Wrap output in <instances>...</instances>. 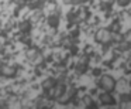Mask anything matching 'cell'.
I'll use <instances>...</instances> for the list:
<instances>
[{"mask_svg": "<svg viewBox=\"0 0 131 109\" xmlns=\"http://www.w3.org/2000/svg\"><path fill=\"white\" fill-rule=\"evenodd\" d=\"M97 84H99V86L106 92H113L114 89H116V79H114L111 75H107V74L102 75V77L99 78V81H97Z\"/></svg>", "mask_w": 131, "mask_h": 109, "instance_id": "obj_1", "label": "cell"}, {"mask_svg": "<svg viewBox=\"0 0 131 109\" xmlns=\"http://www.w3.org/2000/svg\"><path fill=\"white\" fill-rule=\"evenodd\" d=\"M96 41L102 46H108V44L113 41V33L108 29H100L96 31V35H94Z\"/></svg>", "mask_w": 131, "mask_h": 109, "instance_id": "obj_2", "label": "cell"}, {"mask_svg": "<svg viewBox=\"0 0 131 109\" xmlns=\"http://www.w3.org/2000/svg\"><path fill=\"white\" fill-rule=\"evenodd\" d=\"M100 102L103 103V105H116V99L113 98V95H111V92H103V94H100L99 96Z\"/></svg>", "mask_w": 131, "mask_h": 109, "instance_id": "obj_3", "label": "cell"}, {"mask_svg": "<svg viewBox=\"0 0 131 109\" xmlns=\"http://www.w3.org/2000/svg\"><path fill=\"white\" fill-rule=\"evenodd\" d=\"M83 103H85V106H88V108L94 106V101L90 95H85V96H83Z\"/></svg>", "mask_w": 131, "mask_h": 109, "instance_id": "obj_4", "label": "cell"}, {"mask_svg": "<svg viewBox=\"0 0 131 109\" xmlns=\"http://www.w3.org/2000/svg\"><path fill=\"white\" fill-rule=\"evenodd\" d=\"M2 74L6 75V77H9V75L12 77V75L16 74V69L12 68V67H3V69H2Z\"/></svg>", "mask_w": 131, "mask_h": 109, "instance_id": "obj_5", "label": "cell"}, {"mask_svg": "<svg viewBox=\"0 0 131 109\" xmlns=\"http://www.w3.org/2000/svg\"><path fill=\"white\" fill-rule=\"evenodd\" d=\"M54 84H55V81L52 79V78H49V79H47L45 82H44V85H42V86L47 89V88H51V86H54Z\"/></svg>", "mask_w": 131, "mask_h": 109, "instance_id": "obj_6", "label": "cell"}, {"mask_svg": "<svg viewBox=\"0 0 131 109\" xmlns=\"http://www.w3.org/2000/svg\"><path fill=\"white\" fill-rule=\"evenodd\" d=\"M116 2H117V4H118V6H121V7L127 6V4L130 3V0H116Z\"/></svg>", "mask_w": 131, "mask_h": 109, "instance_id": "obj_7", "label": "cell"}, {"mask_svg": "<svg viewBox=\"0 0 131 109\" xmlns=\"http://www.w3.org/2000/svg\"><path fill=\"white\" fill-rule=\"evenodd\" d=\"M85 2L86 0H68V3H75V4L76 3H85Z\"/></svg>", "mask_w": 131, "mask_h": 109, "instance_id": "obj_8", "label": "cell"}, {"mask_svg": "<svg viewBox=\"0 0 131 109\" xmlns=\"http://www.w3.org/2000/svg\"><path fill=\"white\" fill-rule=\"evenodd\" d=\"M121 99L123 101H131V96L130 95H121Z\"/></svg>", "mask_w": 131, "mask_h": 109, "instance_id": "obj_9", "label": "cell"}, {"mask_svg": "<svg viewBox=\"0 0 131 109\" xmlns=\"http://www.w3.org/2000/svg\"><path fill=\"white\" fill-rule=\"evenodd\" d=\"M125 41H127V43H131V31L125 35Z\"/></svg>", "mask_w": 131, "mask_h": 109, "instance_id": "obj_10", "label": "cell"}, {"mask_svg": "<svg viewBox=\"0 0 131 109\" xmlns=\"http://www.w3.org/2000/svg\"><path fill=\"white\" fill-rule=\"evenodd\" d=\"M130 84H131V81H130Z\"/></svg>", "mask_w": 131, "mask_h": 109, "instance_id": "obj_11", "label": "cell"}]
</instances>
